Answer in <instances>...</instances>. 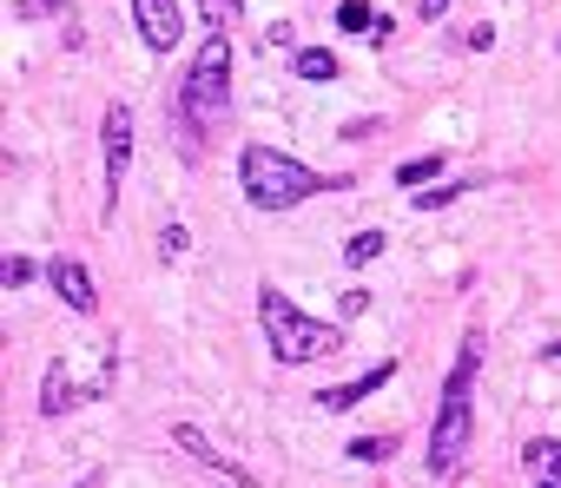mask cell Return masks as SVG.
Returning <instances> with one entry per match:
<instances>
[{"label": "cell", "instance_id": "6da1fadb", "mask_svg": "<svg viewBox=\"0 0 561 488\" xmlns=\"http://www.w3.org/2000/svg\"><path fill=\"white\" fill-rule=\"evenodd\" d=\"M476 370H482V330L462 337V350H456V363H449V376H443V396H436L430 455H423V468H430L436 481H449V475L462 468L469 442H476Z\"/></svg>", "mask_w": 561, "mask_h": 488}, {"label": "cell", "instance_id": "7a4b0ae2", "mask_svg": "<svg viewBox=\"0 0 561 488\" xmlns=\"http://www.w3.org/2000/svg\"><path fill=\"white\" fill-rule=\"evenodd\" d=\"M225 106H231V34H205V47L192 54L185 80H179V93H172V119H179L185 159H198V146H205V132L225 119Z\"/></svg>", "mask_w": 561, "mask_h": 488}, {"label": "cell", "instance_id": "3957f363", "mask_svg": "<svg viewBox=\"0 0 561 488\" xmlns=\"http://www.w3.org/2000/svg\"><path fill=\"white\" fill-rule=\"evenodd\" d=\"M344 185L351 178H324L298 152H277V146H244L238 152V191H244L251 211H298L318 191H344Z\"/></svg>", "mask_w": 561, "mask_h": 488}, {"label": "cell", "instance_id": "277c9868", "mask_svg": "<svg viewBox=\"0 0 561 488\" xmlns=\"http://www.w3.org/2000/svg\"><path fill=\"white\" fill-rule=\"evenodd\" d=\"M257 330H264L271 357L285 363V370H305V363H318V357H337V350H344V324L298 311L277 284H257Z\"/></svg>", "mask_w": 561, "mask_h": 488}, {"label": "cell", "instance_id": "5b68a950", "mask_svg": "<svg viewBox=\"0 0 561 488\" xmlns=\"http://www.w3.org/2000/svg\"><path fill=\"white\" fill-rule=\"evenodd\" d=\"M100 159H106V205H100V218H113L119 191H126V172H133V106L126 100H113L100 113Z\"/></svg>", "mask_w": 561, "mask_h": 488}, {"label": "cell", "instance_id": "8992f818", "mask_svg": "<svg viewBox=\"0 0 561 488\" xmlns=\"http://www.w3.org/2000/svg\"><path fill=\"white\" fill-rule=\"evenodd\" d=\"M172 449H185V455H192L198 468H211V475H225L231 488H257V475H251L244 462H231V455H225V449H218V442H211V435L198 429V422H172Z\"/></svg>", "mask_w": 561, "mask_h": 488}, {"label": "cell", "instance_id": "52a82bcc", "mask_svg": "<svg viewBox=\"0 0 561 488\" xmlns=\"http://www.w3.org/2000/svg\"><path fill=\"white\" fill-rule=\"evenodd\" d=\"M133 27L146 40V54H172L185 40V8L179 0H133Z\"/></svg>", "mask_w": 561, "mask_h": 488}, {"label": "cell", "instance_id": "ba28073f", "mask_svg": "<svg viewBox=\"0 0 561 488\" xmlns=\"http://www.w3.org/2000/svg\"><path fill=\"white\" fill-rule=\"evenodd\" d=\"M47 284H54V298H67V311L73 317H93L100 311V291H93V271L80 265V258H47Z\"/></svg>", "mask_w": 561, "mask_h": 488}, {"label": "cell", "instance_id": "9c48e42d", "mask_svg": "<svg viewBox=\"0 0 561 488\" xmlns=\"http://www.w3.org/2000/svg\"><path fill=\"white\" fill-rule=\"evenodd\" d=\"M390 376H397V357L370 363V370H364V376H351V383H331V390H318L311 403H318V409H331V416H344V409H357L364 396H377V390H383Z\"/></svg>", "mask_w": 561, "mask_h": 488}, {"label": "cell", "instance_id": "30bf717a", "mask_svg": "<svg viewBox=\"0 0 561 488\" xmlns=\"http://www.w3.org/2000/svg\"><path fill=\"white\" fill-rule=\"evenodd\" d=\"M80 396H93V390H80L73 370H67V357H54L41 370V416H67V409H80Z\"/></svg>", "mask_w": 561, "mask_h": 488}, {"label": "cell", "instance_id": "8fae6325", "mask_svg": "<svg viewBox=\"0 0 561 488\" xmlns=\"http://www.w3.org/2000/svg\"><path fill=\"white\" fill-rule=\"evenodd\" d=\"M522 468H528V488H561V442L554 435H535L522 449Z\"/></svg>", "mask_w": 561, "mask_h": 488}, {"label": "cell", "instance_id": "7c38bea8", "mask_svg": "<svg viewBox=\"0 0 561 488\" xmlns=\"http://www.w3.org/2000/svg\"><path fill=\"white\" fill-rule=\"evenodd\" d=\"M291 73H298V80H311V86H324V80H337V73H344V60H337L331 47H298V54H291Z\"/></svg>", "mask_w": 561, "mask_h": 488}, {"label": "cell", "instance_id": "4fadbf2b", "mask_svg": "<svg viewBox=\"0 0 561 488\" xmlns=\"http://www.w3.org/2000/svg\"><path fill=\"white\" fill-rule=\"evenodd\" d=\"M383 252H390V231H377V224H370V231H357V237L344 244V265H351V271H364V265H377Z\"/></svg>", "mask_w": 561, "mask_h": 488}, {"label": "cell", "instance_id": "5bb4252c", "mask_svg": "<svg viewBox=\"0 0 561 488\" xmlns=\"http://www.w3.org/2000/svg\"><path fill=\"white\" fill-rule=\"evenodd\" d=\"M436 178H443V152H416V159H403V165H397V185H403V191L436 185Z\"/></svg>", "mask_w": 561, "mask_h": 488}, {"label": "cell", "instance_id": "9a60e30c", "mask_svg": "<svg viewBox=\"0 0 561 488\" xmlns=\"http://www.w3.org/2000/svg\"><path fill=\"white\" fill-rule=\"evenodd\" d=\"M462 191H482V178H449V185H436V191H410V205H416V211H443V205H456Z\"/></svg>", "mask_w": 561, "mask_h": 488}, {"label": "cell", "instance_id": "2e32d148", "mask_svg": "<svg viewBox=\"0 0 561 488\" xmlns=\"http://www.w3.org/2000/svg\"><path fill=\"white\" fill-rule=\"evenodd\" d=\"M198 14H205V34H231L244 21V0H198Z\"/></svg>", "mask_w": 561, "mask_h": 488}, {"label": "cell", "instance_id": "e0dca14e", "mask_svg": "<svg viewBox=\"0 0 561 488\" xmlns=\"http://www.w3.org/2000/svg\"><path fill=\"white\" fill-rule=\"evenodd\" d=\"M344 455H351V462H390V455H397V435H357Z\"/></svg>", "mask_w": 561, "mask_h": 488}, {"label": "cell", "instance_id": "ac0fdd59", "mask_svg": "<svg viewBox=\"0 0 561 488\" xmlns=\"http://www.w3.org/2000/svg\"><path fill=\"white\" fill-rule=\"evenodd\" d=\"M337 27H344V34H364V40H370V27H377L370 0H344V8H337Z\"/></svg>", "mask_w": 561, "mask_h": 488}, {"label": "cell", "instance_id": "d6986e66", "mask_svg": "<svg viewBox=\"0 0 561 488\" xmlns=\"http://www.w3.org/2000/svg\"><path fill=\"white\" fill-rule=\"evenodd\" d=\"M34 271H41L34 258H21V252H8V265H0V284H8V298H14V291H27V284H34Z\"/></svg>", "mask_w": 561, "mask_h": 488}, {"label": "cell", "instance_id": "ffe728a7", "mask_svg": "<svg viewBox=\"0 0 561 488\" xmlns=\"http://www.w3.org/2000/svg\"><path fill=\"white\" fill-rule=\"evenodd\" d=\"M54 14L67 21V14H73V0H14V21H54Z\"/></svg>", "mask_w": 561, "mask_h": 488}, {"label": "cell", "instance_id": "44dd1931", "mask_svg": "<svg viewBox=\"0 0 561 488\" xmlns=\"http://www.w3.org/2000/svg\"><path fill=\"white\" fill-rule=\"evenodd\" d=\"M185 252H192V231H185V224H165V231H159V258L172 265V258H185Z\"/></svg>", "mask_w": 561, "mask_h": 488}, {"label": "cell", "instance_id": "7402d4cb", "mask_svg": "<svg viewBox=\"0 0 561 488\" xmlns=\"http://www.w3.org/2000/svg\"><path fill=\"white\" fill-rule=\"evenodd\" d=\"M462 47H469V54H489V47H495V27H489V21H476V27L462 34Z\"/></svg>", "mask_w": 561, "mask_h": 488}, {"label": "cell", "instance_id": "603a6c76", "mask_svg": "<svg viewBox=\"0 0 561 488\" xmlns=\"http://www.w3.org/2000/svg\"><path fill=\"white\" fill-rule=\"evenodd\" d=\"M443 14H449V0H416V21H423V27H436Z\"/></svg>", "mask_w": 561, "mask_h": 488}, {"label": "cell", "instance_id": "cb8c5ba5", "mask_svg": "<svg viewBox=\"0 0 561 488\" xmlns=\"http://www.w3.org/2000/svg\"><path fill=\"white\" fill-rule=\"evenodd\" d=\"M364 311H370V291H364V284H357V291H344V317H364Z\"/></svg>", "mask_w": 561, "mask_h": 488}, {"label": "cell", "instance_id": "d4e9b609", "mask_svg": "<svg viewBox=\"0 0 561 488\" xmlns=\"http://www.w3.org/2000/svg\"><path fill=\"white\" fill-rule=\"evenodd\" d=\"M291 40H298V34H291L285 21H271V27H264V47H291Z\"/></svg>", "mask_w": 561, "mask_h": 488}, {"label": "cell", "instance_id": "484cf974", "mask_svg": "<svg viewBox=\"0 0 561 488\" xmlns=\"http://www.w3.org/2000/svg\"><path fill=\"white\" fill-rule=\"evenodd\" d=\"M73 488H106V468H87V475H80Z\"/></svg>", "mask_w": 561, "mask_h": 488}, {"label": "cell", "instance_id": "4316f807", "mask_svg": "<svg viewBox=\"0 0 561 488\" xmlns=\"http://www.w3.org/2000/svg\"><path fill=\"white\" fill-rule=\"evenodd\" d=\"M541 357H548V363H561V337H554V344H541Z\"/></svg>", "mask_w": 561, "mask_h": 488}]
</instances>
